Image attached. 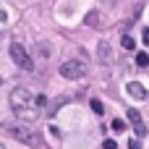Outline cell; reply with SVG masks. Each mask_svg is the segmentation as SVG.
I'll return each mask as SVG.
<instances>
[{
	"instance_id": "obj_10",
	"label": "cell",
	"mask_w": 149,
	"mask_h": 149,
	"mask_svg": "<svg viewBox=\"0 0 149 149\" xmlns=\"http://www.w3.org/2000/svg\"><path fill=\"white\" fill-rule=\"evenodd\" d=\"M120 45H123L126 50H134V47H136V42H134V37H131V34H123V39H120Z\"/></svg>"
},
{
	"instance_id": "obj_12",
	"label": "cell",
	"mask_w": 149,
	"mask_h": 149,
	"mask_svg": "<svg viewBox=\"0 0 149 149\" xmlns=\"http://www.w3.org/2000/svg\"><path fill=\"white\" fill-rule=\"evenodd\" d=\"M92 110H94L97 115H102V113H105V105H102L100 100H92Z\"/></svg>"
},
{
	"instance_id": "obj_11",
	"label": "cell",
	"mask_w": 149,
	"mask_h": 149,
	"mask_svg": "<svg viewBox=\"0 0 149 149\" xmlns=\"http://www.w3.org/2000/svg\"><path fill=\"white\" fill-rule=\"evenodd\" d=\"M136 65H141V68H147V65H149V55H147V52H139V55H136Z\"/></svg>"
},
{
	"instance_id": "obj_3",
	"label": "cell",
	"mask_w": 149,
	"mask_h": 149,
	"mask_svg": "<svg viewBox=\"0 0 149 149\" xmlns=\"http://www.w3.org/2000/svg\"><path fill=\"white\" fill-rule=\"evenodd\" d=\"M10 107H37V97L26 86H13L10 89Z\"/></svg>"
},
{
	"instance_id": "obj_7",
	"label": "cell",
	"mask_w": 149,
	"mask_h": 149,
	"mask_svg": "<svg viewBox=\"0 0 149 149\" xmlns=\"http://www.w3.org/2000/svg\"><path fill=\"white\" fill-rule=\"evenodd\" d=\"M97 58H100L102 65H110L113 63V47H110V42H100L97 45Z\"/></svg>"
},
{
	"instance_id": "obj_5",
	"label": "cell",
	"mask_w": 149,
	"mask_h": 149,
	"mask_svg": "<svg viewBox=\"0 0 149 149\" xmlns=\"http://www.w3.org/2000/svg\"><path fill=\"white\" fill-rule=\"evenodd\" d=\"M126 92H128V97H134V100H147L149 92L144 84H139V81H128L126 84Z\"/></svg>"
},
{
	"instance_id": "obj_17",
	"label": "cell",
	"mask_w": 149,
	"mask_h": 149,
	"mask_svg": "<svg viewBox=\"0 0 149 149\" xmlns=\"http://www.w3.org/2000/svg\"><path fill=\"white\" fill-rule=\"evenodd\" d=\"M0 149H5V147H0Z\"/></svg>"
},
{
	"instance_id": "obj_1",
	"label": "cell",
	"mask_w": 149,
	"mask_h": 149,
	"mask_svg": "<svg viewBox=\"0 0 149 149\" xmlns=\"http://www.w3.org/2000/svg\"><path fill=\"white\" fill-rule=\"evenodd\" d=\"M5 134H8V136H13L16 141H21V144H29V147H39V144H42L39 134H34V131H31V126H8V128H5Z\"/></svg>"
},
{
	"instance_id": "obj_2",
	"label": "cell",
	"mask_w": 149,
	"mask_h": 149,
	"mask_svg": "<svg viewBox=\"0 0 149 149\" xmlns=\"http://www.w3.org/2000/svg\"><path fill=\"white\" fill-rule=\"evenodd\" d=\"M8 52H10V60H13L21 71H34V60H31V55L26 52V47H24V45L13 42V45L8 47Z\"/></svg>"
},
{
	"instance_id": "obj_6",
	"label": "cell",
	"mask_w": 149,
	"mask_h": 149,
	"mask_svg": "<svg viewBox=\"0 0 149 149\" xmlns=\"http://www.w3.org/2000/svg\"><path fill=\"white\" fill-rule=\"evenodd\" d=\"M128 120H131V126H134V131H136L139 136H147V126H144V120H141V115H139L136 107L128 110Z\"/></svg>"
},
{
	"instance_id": "obj_15",
	"label": "cell",
	"mask_w": 149,
	"mask_h": 149,
	"mask_svg": "<svg viewBox=\"0 0 149 149\" xmlns=\"http://www.w3.org/2000/svg\"><path fill=\"white\" fill-rule=\"evenodd\" d=\"M128 149H141V144L139 141H128Z\"/></svg>"
},
{
	"instance_id": "obj_13",
	"label": "cell",
	"mask_w": 149,
	"mask_h": 149,
	"mask_svg": "<svg viewBox=\"0 0 149 149\" xmlns=\"http://www.w3.org/2000/svg\"><path fill=\"white\" fill-rule=\"evenodd\" d=\"M113 131H118V134H120V131H126V123H123L120 118H115V120H113Z\"/></svg>"
},
{
	"instance_id": "obj_18",
	"label": "cell",
	"mask_w": 149,
	"mask_h": 149,
	"mask_svg": "<svg viewBox=\"0 0 149 149\" xmlns=\"http://www.w3.org/2000/svg\"><path fill=\"white\" fill-rule=\"evenodd\" d=\"M0 84H3V81H0Z\"/></svg>"
},
{
	"instance_id": "obj_8",
	"label": "cell",
	"mask_w": 149,
	"mask_h": 149,
	"mask_svg": "<svg viewBox=\"0 0 149 149\" xmlns=\"http://www.w3.org/2000/svg\"><path fill=\"white\" fill-rule=\"evenodd\" d=\"M13 113H16V118H21V120H37V115H39V110L37 107H13Z\"/></svg>"
},
{
	"instance_id": "obj_9",
	"label": "cell",
	"mask_w": 149,
	"mask_h": 149,
	"mask_svg": "<svg viewBox=\"0 0 149 149\" xmlns=\"http://www.w3.org/2000/svg\"><path fill=\"white\" fill-rule=\"evenodd\" d=\"M84 24H86V26L100 29V26H102V13H100V10H89V13L84 16Z\"/></svg>"
},
{
	"instance_id": "obj_16",
	"label": "cell",
	"mask_w": 149,
	"mask_h": 149,
	"mask_svg": "<svg viewBox=\"0 0 149 149\" xmlns=\"http://www.w3.org/2000/svg\"><path fill=\"white\" fill-rule=\"evenodd\" d=\"M144 45H149V29H144Z\"/></svg>"
},
{
	"instance_id": "obj_14",
	"label": "cell",
	"mask_w": 149,
	"mask_h": 149,
	"mask_svg": "<svg viewBox=\"0 0 149 149\" xmlns=\"http://www.w3.org/2000/svg\"><path fill=\"white\" fill-rule=\"evenodd\" d=\"M102 149H118V144L113 139H107V141H102Z\"/></svg>"
},
{
	"instance_id": "obj_4",
	"label": "cell",
	"mask_w": 149,
	"mask_h": 149,
	"mask_svg": "<svg viewBox=\"0 0 149 149\" xmlns=\"http://www.w3.org/2000/svg\"><path fill=\"white\" fill-rule=\"evenodd\" d=\"M60 76L63 79H84L86 76V63L84 60H65L60 65Z\"/></svg>"
}]
</instances>
